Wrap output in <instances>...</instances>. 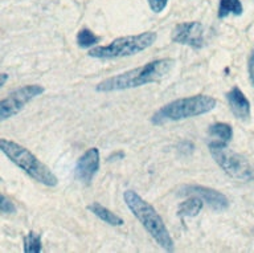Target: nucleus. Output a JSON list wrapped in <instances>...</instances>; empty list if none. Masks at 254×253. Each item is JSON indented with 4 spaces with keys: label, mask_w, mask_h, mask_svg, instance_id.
Masks as SVG:
<instances>
[{
    "label": "nucleus",
    "mask_w": 254,
    "mask_h": 253,
    "mask_svg": "<svg viewBox=\"0 0 254 253\" xmlns=\"http://www.w3.org/2000/svg\"><path fill=\"white\" fill-rule=\"evenodd\" d=\"M175 61L172 59H160L151 61L140 68H135L131 71L114 76L105 80L97 85L98 91H117L143 86L146 84L156 83L166 77V75L172 69Z\"/></svg>",
    "instance_id": "nucleus-1"
},
{
    "label": "nucleus",
    "mask_w": 254,
    "mask_h": 253,
    "mask_svg": "<svg viewBox=\"0 0 254 253\" xmlns=\"http://www.w3.org/2000/svg\"><path fill=\"white\" fill-rule=\"evenodd\" d=\"M123 199L135 218L138 219L140 224L151 235V238L166 251H174V240L171 238L163 219L160 218V215L156 212L154 207L134 191H126L123 195Z\"/></svg>",
    "instance_id": "nucleus-2"
},
{
    "label": "nucleus",
    "mask_w": 254,
    "mask_h": 253,
    "mask_svg": "<svg viewBox=\"0 0 254 253\" xmlns=\"http://www.w3.org/2000/svg\"><path fill=\"white\" fill-rule=\"evenodd\" d=\"M0 149L12 163H15L25 174L29 175L32 179H35L36 182L48 187L57 186V182H59L57 176L49 170V167L45 166L41 161L36 158L28 149L13 141H8L4 138L0 139Z\"/></svg>",
    "instance_id": "nucleus-3"
},
{
    "label": "nucleus",
    "mask_w": 254,
    "mask_h": 253,
    "mask_svg": "<svg viewBox=\"0 0 254 253\" xmlns=\"http://www.w3.org/2000/svg\"><path fill=\"white\" fill-rule=\"evenodd\" d=\"M217 101L210 95H192L186 98L176 99L160 107L151 118L154 125H163L170 121L192 118L205 113H209L216 107Z\"/></svg>",
    "instance_id": "nucleus-4"
},
{
    "label": "nucleus",
    "mask_w": 254,
    "mask_h": 253,
    "mask_svg": "<svg viewBox=\"0 0 254 253\" xmlns=\"http://www.w3.org/2000/svg\"><path fill=\"white\" fill-rule=\"evenodd\" d=\"M158 36L155 32H143L139 35L125 36L113 40L110 44L103 47H95L89 52L90 57L102 60L119 59L126 56L136 55L139 52L150 48L156 41Z\"/></svg>",
    "instance_id": "nucleus-5"
},
{
    "label": "nucleus",
    "mask_w": 254,
    "mask_h": 253,
    "mask_svg": "<svg viewBox=\"0 0 254 253\" xmlns=\"http://www.w3.org/2000/svg\"><path fill=\"white\" fill-rule=\"evenodd\" d=\"M209 150L214 161L232 178L249 180L253 178L249 163L242 155L230 151L224 142L209 143Z\"/></svg>",
    "instance_id": "nucleus-6"
},
{
    "label": "nucleus",
    "mask_w": 254,
    "mask_h": 253,
    "mask_svg": "<svg viewBox=\"0 0 254 253\" xmlns=\"http://www.w3.org/2000/svg\"><path fill=\"white\" fill-rule=\"evenodd\" d=\"M43 93L44 87L40 86V85H25L17 90L12 91L7 98H4L0 102V119L5 121V119L13 117L29 101H32L37 95L43 94Z\"/></svg>",
    "instance_id": "nucleus-7"
},
{
    "label": "nucleus",
    "mask_w": 254,
    "mask_h": 253,
    "mask_svg": "<svg viewBox=\"0 0 254 253\" xmlns=\"http://www.w3.org/2000/svg\"><path fill=\"white\" fill-rule=\"evenodd\" d=\"M179 195H182V196H197L216 211H224L229 207V200L225 195L218 192L217 190L209 188V187L196 186V184L190 186L188 184V186H183L179 190Z\"/></svg>",
    "instance_id": "nucleus-8"
},
{
    "label": "nucleus",
    "mask_w": 254,
    "mask_h": 253,
    "mask_svg": "<svg viewBox=\"0 0 254 253\" xmlns=\"http://www.w3.org/2000/svg\"><path fill=\"white\" fill-rule=\"evenodd\" d=\"M172 41L198 49L204 45V28L197 21L179 24L172 32Z\"/></svg>",
    "instance_id": "nucleus-9"
},
{
    "label": "nucleus",
    "mask_w": 254,
    "mask_h": 253,
    "mask_svg": "<svg viewBox=\"0 0 254 253\" xmlns=\"http://www.w3.org/2000/svg\"><path fill=\"white\" fill-rule=\"evenodd\" d=\"M99 162H101V157H99L98 149H95V147L89 149L77 161L75 176L85 184H89L94 178V175L97 174V171L99 170Z\"/></svg>",
    "instance_id": "nucleus-10"
},
{
    "label": "nucleus",
    "mask_w": 254,
    "mask_h": 253,
    "mask_svg": "<svg viewBox=\"0 0 254 253\" xmlns=\"http://www.w3.org/2000/svg\"><path fill=\"white\" fill-rule=\"evenodd\" d=\"M226 99L229 103L230 110L233 111V114L241 121H249L250 118V102L246 98L245 94L242 93L241 89L238 86H233L228 91Z\"/></svg>",
    "instance_id": "nucleus-11"
},
{
    "label": "nucleus",
    "mask_w": 254,
    "mask_h": 253,
    "mask_svg": "<svg viewBox=\"0 0 254 253\" xmlns=\"http://www.w3.org/2000/svg\"><path fill=\"white\" fill-rule=\"evenodd\" d=\"M91 214H94L97 218H99L102 222H105L109 226L113 227H121L123 226V219L119 218L118 215H115L114 212H111L109 208L103 207L99 203H91L90 206L87 207Z\"/></svg>",
    "instance_id": "nucleus-12"
},
{
    "label": "nucleus",
    "mask_w": 254,
    "mask_h": 253,
    "mask_svg": "<svg viewBox=\"0 0 254 253\" xmlns=\"http://www.w3.org/2000/svg\"><path fill=\"white\" fill-rule=\"evenodd\" d=\"M204 206V200L197 196H190V199L183 202L179 207V215L183 218H194L200 214Z\"/></svg>",
    "instance_id": "nucleus-13"
},
{
    "label": "nucleus",
    "mask_w": 254,
    "mask_h": 253,
    "mask_svg": "<svg viewBox=\"0 0 254 253\" xmlns=\"http://www.w3.org/2000/svg\"><path fill=\"white\" fill-rule=\"evenodd\" d=\"M229 13L233 15H241L242 4L240 0H221L220 1V8H218V17H226Z\"/></svg>",
    "instance_id": "nucleus-14"
},
{
    "label": "nucleus",
    "mask_w": 254,
    "mask_h": 253,
    "mask_svg": "<svg viewBox=\"0 0 254 253\" xmlns=\"http://www.w3.org/2000/svg\"><path fill=\"white\" fill-rule=\"evenodd\" d=\"M209 133L213 137H217L218 139H221V142L226 143V145L230 142V139L233 138V130L228 123H214V125L210 126Z\"/></svg>",
    "instance_id": "nucleus-15"
},
{
    "label": "nucleus",
    "mask_w": 254,
    "mask_h": 253,
    "mask_svg": "<svg viewBox=\"0 0 254 253\" xmlns=\"http://www.w3.org/2000/svg\"><path fill=\"white\" fill-rule=\"evenodd\" d=\"M43 250L41 236L39 234H28L24 238V252L25 253H40Z\"/></svg>",
    "instance_id": "nucleus-16"
},
{
    "label": "nucleus",
    "mask_w": 254,
    "mask_h": 253,
    "mask_svg": "<svg viewBox=\"0 0 254 253\" xmlns=\"http://www.w3.org/2000/svg\"><path fill=\"white\" fill-rule=\"evenodd\" d=\"M99 37L98 36H95L90 29H87V28H83L81 29L77 36V44H78L79 48H90L94 47L95 44L99 43Z\"/></svg>",
    "instance_id": "nucleus-17"
},
{
    "label": "nucleus",
    "mask_w": 254,
    "mask_h": 253,
    "mask_svg": "<svg viewBox=\"0 0 254 253\" xmlns=\"http://www.w3.org/2000/svg\"><path fill=\"white\" fill-rule=\"evenodd\" d=\"M0 211H1V214L5 215L15 214L16 212L15 204H13L5 195H1V198H0Z\"/></svg>",
    "instance_id": "nucleus-18"
},
{
    "label": "nucleus",
    "mask_w": 254,
    "mask_h": 253,
    "mask_svg": "<svg viewBox=\"0 0 254 253\" xmlns=\"http://www.w3.org/2000/svg\"><path fill=\"white\" fill-rule=\"evenodd\" d=\"M167 3H168V0H148L151 9L156 13L162 12L167 7Z\"/></svg>",
    "instance_id": "nucleus-19"
},
{
    "label": "nucleus",
    "mask_w": 254,
    "mask_h": 253,
    "mask_svg": "<svg viewBox=\"0 0 254 253\" xmlns=\"http://www.w3.org/2000/svg\"><path fill=\"white\" fill-rule=\"evenodd\" d=\"M249 76L250 80H252V83H253L254 85V51L249 59Z\"/></svg>",
    "instance_id": "nucleus-20"
},
{
    "label": "nucleus",
    "mask_w": 254,
    "mask_h": 253,
    "mask_svg": "<svg viewBox=\"0 0 254 253\" xmlns=\"http://www.w3.org/2000/svg\"><path fill=\"white\" fill-rule=\"evenodd\" d=\"M5 81H7V75H5V73H3V75H1V81H0V86H4Z\"/></svg>",
    "instance_id": "nucleus-21"
}]
</instances>
